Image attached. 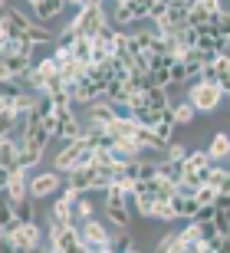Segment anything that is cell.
<instances>
[{"instance_id": "obj_32", "label": "cell", "mask_w": 230, "mask_h": 253, "mask_svg": "<svg viewBox=\"0 0 230 253\" xmlns=\"http://www.w3.org/2000/svg\"><path fill=\"white\" fill-rule=\"evenodd\" d=\"M204 23H211V13L207 10H201V7H191V17H187V27H204Z\"/></svg>"}, {"instance_id": "obj_28", "label": "cell", "mask_w": 230, "mask_h": 253, "mask_svg": "<svg viewBox=\"0 0 230 253\" xmlns=\"http://www.w3.org/2000/svg\"><path fill=\"white\" fill-rule=\"evenodd\" d=\"M184 161H187L191 168H207V165H214V158H211V151H207V148H191Z\"/></svg>"}, {"instance_id": "obj_9", "label": "cell", "mask_w": 230, "mask_h": 253, "mask_svg": "<svg viewBox=\"0 0 230 253\" xmlns=\"http://www.w3.org/2000/svg\"><path fill=\"white\" fill-rule=\"evenodd\" d=\"M56 115H59V135H56L59 141H73V138H83L86 135V125L79 122V115L73 109L69 112H56Z\"/></svg>"}, {"instance_id": "obj_7", "label": "cell", "mask_w": 230, "mask_h": 253, "mask_svg": "<svg viewBox=\"0 0 230 253\" xmlns=\"http://www.w3.org/2000/svg\"><path fill=\"white\" fill-rule=\"evenodd\" d=\"M30 178H33V171H30V168H13V171H10L7 188H3V194H7L10 204H17V201L30 197Z\"/></svg>"}, {"instance_id": "obj_39", "label": "cell", "mask_w": 230, "mask_h": 253, "mask_svg": "<svg viewBox=\"0 0 230 253\" xmlns=\"http://www.w3.org/2000/svg\"><path fill=\"white\" fill-rule=\"evenodd\" d=\"M224 237H227V250H230V234H224Z\"/></svg>"}, {"instance_id": "obj_17", "label": "cell", "mask_w": 230, "mask_h": 253, "mask_svg": "<svg viewBox=\"0 0 230 253\" xmlns=\"http://www.w3.org/2000/svg\"><path fill=\"white\" fill-rule=\"evenodd\" d=\"M171 204H175L178 217H184V220H194V217H197V211H201V204H197V197L178 194V191H175V197H171Z\"/></svg>"}, {"instance_id": "obj_40", "label": "cell", "mask_w": 230, "mask_h": 253, "mask_svg": "<svg viewBox=\"0 0 230 253\" xmlns=\"http://www.w3.org/2000/svg\"><path fill=\"white\" fill-rule=\"evenodd\" d=\"M3 7H7V0H0V10H3Z\"/></svg>"}, {"instance_id": "obj_15", "label": "cell", "mask_w": 230, "mask_h": 253, "mask_svg": "<svg viewBox=\"0 0 230 253\" xmlns=\"http://www.w3.org/2000/svg\"><path fill=\"white\" fill-rule=\"evenodd\" d=\"M207 151H211L214 161H227L230 158V131H214Z\"/></svg>"}, {"instance_id": "obj_6", "label": "cell", "mask_w": 230, "mask_h": 253, "mask_svg": "<svg viewBox=\"0 0 230 253\" xmlns=\"http://www.w3.org/2000/svg\"><path fill=\"white\" fill-rule=\"evenodd\" d=\"M30 27H33V20L23 17L20 10H13V7L0 10V37L3 40H23L30 33Z\"/></svg>"}, {"instance_id": "obj_37", "label": "cell", "mask_w": 230, "mask_h": 253, "mask_svg": "<svg viewBox=\"0 0 230 253\" xmlns=\"http://www.w3.org/2000/svg\"><path fill=\"white\" fill-rule=\"evenodd\" d=\"M221 89H224V92L230 95V73H227V76H224V79H221Z\"/></svg>"}, {"instance_id": "obj_36", "label": "cell", "mask_w": 230, "mask_h": 253, "mask_svg": "<svg viewBox=\"0 0 230 253\" xmlns=\"http://www.w3.org/2000/svg\"><path fill=\"white\" fill-rule=\"evenodd\" d=\"M214 207H224V211H230V194H217V204Z\"/></svg>"}, {"instance_id": "obj_27", "label": "cell", "mask_w": 230, "mask_h": 253, "mask_svg": "<svg viewBox=\"0 0 230 253\" xmlns=\"http://www.w3.org/2000/svg\"><path fill=\"white\" fill-rule=\"evenodd\" d=\"M73 56L79 59V63H86V66L92 63V40H89V37H79V40L73 43Z\"/></svg>"}, {"instance_id": "obj_24", "label": "cell", "mask_w": 230, "mask_h": 253, "mask_svg": "<svg viewBox=\"0 0 230 253\" xmlns=\"http://www.w3.org/2000/svg\"><path fill=\"white\" fill-rule=\"evenodd\" d=\"M207 184H214V188H217V194H230V171L221 168V165H214L211 181H207Z\"/></svg>"}, {"instance_id": "obj_20", "label": "cell", "mask_w": 230, "mask_h": 253, "mask_svg": "<svg viewBox=\"0 0 230 253\" xmlns=\"http://www.w3.org/2000/svg\"><path fill=\"white\" fill-rule=\"evenodd\" d=\"M112 23H115V27L119 30H125V27H132V23H138L135 20V13H132V3H115V7H112Z\"/></svg>"}, {"instance_id": "obj_19", "label": "cell", "mask_w": 230, "mask_h": 253, "mask_svg": "<svg viewBox=\"0 0 230 253\" xmlns=\"http://www.w3.org/2000/svg\"><path fill=\"white\" fill-rule=\"evenodd\" d=\"M171 115H175V125H191L194 119H197V109H194L187 99H181V102L171 105Z\"/></svg>"}, {"instance_id": "obj_30", "label": "cell", "mask_w": 230, "mask_h": 253, "mask_svg": "<svg viewBox=\"0 0 230 253\" xmlns=\"http://www.w3.org/2000/svg\"><path fill=\"white\" fill-rule=\"evenodd\" d=\"M194 197H197V204H201V207H214V204H217V188H214V184H201Z\"/></svg>"}, {"instance_id": "obj_33", "label": "cell", "mask_w": 230, "mask_h": 253, "mask_svg": "<svg viewBox=\"0 0 230 253\" xmlns=\"http://www.w3.org/2000/svg\"><path fill=\"white\" fill-rule=\"evenodd\" d=\"M151 3H155V0H132V13H135V20H148Z\"/></svg>"}, {"instance_id": "obj_16", "label": "cell", "mask_w": 230, "mask_h": 253, "mask_svg": "<svg viewBox=\"0 0 230 253\" xmlns=\"http://www.w3.org/2000/svg\"><path fill=\"white\" fill-rule=\"evenodd\" d=\"M69 224H73V207L63 197H56L53 207H49V227H69Z\"/></svg>"}, {"instance_id": "obj_8", "label": "cell", "mask_w": 230, "mask_h": 253, "mask_svg": "<svg viewBox=\"0 0 230 253\" xmlns=\"http://www.w3.org/2000/svg\"><path fill=\"white\" fill-rule=\"evenodd\" d=\"M56 191H59V171H56V168L30 178V197H37V201H43V197H53Z\"/></svg>"}, {"instance_id": "obj_14", "label": "cell", "mask_w": 230, "mask_h": 253, "mask_svg": "<svg viewBox=\"0 0 230 253\" xmlns=\"http://www.w3.org/2000/svg\"><path fill=\"white\" fill-rule=\"evenodd\" d=\"M40 161H43V148H37V145H20L17 148V165H13V168H37ZM10 168V171H13Z\"/></svg>"}, {"instance_id": "obj_35", "label": "cell", "mask_w": 230, "mask_h": 253, "mask_svg": "<svg viewBox=\"0 0 230 253\" xmlns=\"http://www.w3.org/2000/svg\"><path fill=\"white\" fill-rule=\"evenodd\" d=\"M165 13H168V3H165V0H155V3H151V13H148V20H151V23H158Z\"/></svg>"}, {"instance_id": "obj_31", "label": "cell", "mask_w": 230, "mask_h": 253, "mask_svg": "<svg viewBox=\"0 0 230 253\" xmlns=\"http://www.w3.org/2000/svg\"><path fill=\"white\" fill-rule=\"evenodd\" d=\"M187 151H191L187 145H181V141H171V145L165 148V158H168V161H184V158H187Z\"/></svg>"}, {"instance_id": "obj_4", "label": "cell", "mask_w": 230, "mask_h": 253, "mask_svg": "<svg viewBox=\"0 0 230 253\" xmlns=\"http://www.w3.org/2000/svg\"><path fill=\"white\" fill-rule=\"evenodd\" d=\"M105 23H112L109 20V10H105V3H86V7L76 10V17H73V27L79 37H95Z\"/></svg>"}, {"instance_id": "obj_10", "label": "cell", "mask_w": 230, "mask_h": 253, "mask_svg": "<svg viewBox=\"0 0 230 253\" xmlns=\"http://www.w3.org/2000/svg\"><path fill=\"white\" fill-rule=\"evenodd\" d=\"M105 220H109L112 227H119V230H129L135 217L129 214L125 201H105Z\"/></svg>"}, {"instance_id": "obj_41", "label": "cell", "mask_w": 230, "mask_h": 253, "mask_svg": "<svg viewBox=\"0 0 230 253\" xmlns=\"http://www.w3.org/2000/svg\"><path fill=\"white\" fill-rule=\"evenodd\" d=\"M27 3H30V7H33V3H40V0H27Z\"/></svg>"}, {"instance_id": "obj_23", "label": "cell", "mask_w": 230, "mask_h": 253, "mask_svg": "<svg viewBox=\"0 0 230 253\" xmlns=\"http://www.w3.org/2000/svg\"><path fill=\"white\" fill-rule=\"evenodd\" d=\"M175 85H191V69H187L184 59H175V63H171V89H175Z\"/></svg>"}, {"instance_id": "obj_34", "label": "cell", "mask_w": 230, "mask_h": 253, "mask_svg": "<svg viewBox=\"0 0 230 253\" xmlns=\"http://www.w3.org/2000/svg\"><path fill=\"white\" fill-rule=\"evenodd\" d=\"M115 250H122V253H135V250H138V244L132 240L129 234H122L119 240H115Z\"/></svg>"}, {"instance_id": "obj_3", "label": "cell", "mask_w": 230, "mask_h": 253, "mask_svg": "<svg viewBox=\"0 0 230 253\" xmlns=\"http://www.w3.org/2000/svg\"><path fill=\"white\" fill-rule=\"evenodd\" d=\"M79 234H83V253H112L115 250V240H112L109 227L102 220H95V217L83 220Z\"/></svg>"}, {"instance_id": "obj_12", "label": "cell", "mask_w": 230, "mask_h": 253, "mask_svg": "<svg viewBox=\"0 0 230 253\" xmlns=\"http://www.w3.org/2000/svg\"><path fill=\"white\" fill-rule=\"evenodd\" d=\"M66 7H69L66 0H40V3H33V17H37L40 23H49V20H56Z\"/></svg>"}, {"instance_id": "obj_11", "label": "cell", "mask_w": 230, "mask_h": 253, "mask_svg": "<svg viewBox=\"0 0 230 253\" xmlns=\"http://www.w3.org/2000/svg\"><path fill=\"white\" fill-rule=\"evenodd\" d=\"M201 244H204L201 224L197 220H187V227L181 230V253H201Z\"/></svg>"}, {"instance_id": "obj_22", "label": "cell", "mask_w": 230, "mask_h": 253, "mask_svg": "<svg viewBox=\"0 0 230 253\" xmlns=\"http://www.w3.org/2000/svg\"><path fill=\"white\" fill-rule=\"evenodd\" d=\"M13 214H17L20 224L33 220V214H37V197H23V201H17V204H13Z\"/></svg>"}, {"instance_id": "obj_25", "label": "cell", "mask_w": 230, "mask_h": 253, "mask_svg": "<svg viewBox=\"0 0 230 253\" xmlns=\"http://www.w3.org/2000/svg\"><path fill=\"white\" fill-rule=\"evenodd\" d=\"M158 250H168V253H181V230H168V234L158 237Z\"/></svg>"}, {"instance_id": "obj_18", "label": "cell", "mask_w": 230, "mask_h": 253, "mask_svg": "<svg viewBox=\"0 0 230 253\" xmlns=\"http://www.w3.org/2000/svg\"><path fill=\"white\" fill-rule=\"evenodd\" d=\"M135 138H138V145H141L145 151H165L168 148V141L158 138L151 125H138V135H135Z\"/></svg>"}, {"instance_id": "obj_38", "label": "cell", "mask_w": 230, "mask_h": 253, "mask_svg": "<svg viewBox=\"0 0 230 253\" xmlns=\"http://www.w3.org/2000/svg\"><path fill=\"white\" fill-rule=\"evenodd\" d=\"M0 56H3V37H0Z\"/></svg>"}, {"instance_id": "obj_21", "label": "cell", "mask_w": 230, "mask_h": 253, "mask_svg": "<svg viewBox=\"0 0 230 253\" xmlns=\"http://www.w3.org/2000/svg\"><path fill=\"white\" fill-rule=\"evenodd\" d=\"M17 148H20V145L10 138V135H7V138H0V165H3L7 171L17 165Z\"/></svg>"}, {"instance_id": "obj_13", "label": "cell", "mask_w": 230, "mask_h": 253, "mask_svg": "<svg viewBox=\"0 0 230 253\" xmlns=\"http://www.w3.org/2000/svg\"><path fill=\"white\" fill-rule=\"evenodd\" d=\"M3 63H7V69H10V76H17V79H23V76L33 69V63L37 59L33 56H23V53H7V56H0Z\"/></svg>"}, {"instance_id": "obj_1", "label": "cell", "mask_w": 230, "mask_h": 253, "mask_svg": "<svg viewBox=\"0 0 230 253\" xmlns=\"http://www.w3.org/2000/svg\"><path fill=\"white\" fill-rule=\"evenodd\" d=\"M92 158H95V148H92L89 141H86V135H83V138L63 141V148L56 151V158H53V168L59 171V174H69L73 168L92 165Z\"/></svg>"}, {"instance_id": "obj_42", "label": "cell", "mask_w": 230, "mask_h": 253, "mask_svg": "<svg viewBox=\"0 0 230 253\" xmlns=\"http://www.w3.org/2000/svg\"><path fill=\"white\" fill-rule=\"evenodd\" d=\"M227 102H230V95H227Z\"/></svg>"}, {"instance_id": "obj_29", "label": "cell", "mask_w": 230, "mask_h": 253, "mask_svg": "<svg viewBox=\"0 0 230 253\" xmlns=\"http://www.w3.org/2000/svg\"><path fill=\"white\" fill-rule=\"evenodd\" d=\"M211 27H214V33L230 37V10H217V13H211Z\"/></svg>"}, {"instance_id": "obj_26", "label": "cell", "mask_w": 230, "mask_h": 253, "mask_svg": "<svg viewBox=\"0 0 230 253\" xmlns=\"http://www.w3.org/2000/svg\"><path fill=\"white\" fill-rule=\"evenodd\" d=\"M79 40V33H76L73 23H66V30H59V37L53 40V49H73V43Z\"/></svg>"}, {"instance_id": "obj_5", "label": "cell", "mask_w": 230, "mask_h": 253, "mask_svg": "<svg viewBox=\"0 0 230 253\" xmlns=\"http://www.w3.org/2000/svg\"><path fill=\"white\" fill-rule=\"evenodd\" d=\"M10 247L13 250H23V253H33V250H43V230L37 227V220H27L20 224L17 230H10Z\"/></svg>"}, {"instance_id": "obj_2", "label": "cell", "mask_w": 230, "mask_h": 253, "mask_svg": "<svg viewBox=\"0 0 230 253\" xmlns=\"http://www.w3.org/2000/svg\"><path fill=\"white\" fill-rule=\"evenodd\" d=\"M224 89H221V83H207V79H194L191 85H187V92H184V99L197 109L201 115H214L217 109H221V102H224Z\"/></svg>"}]
</instances>
